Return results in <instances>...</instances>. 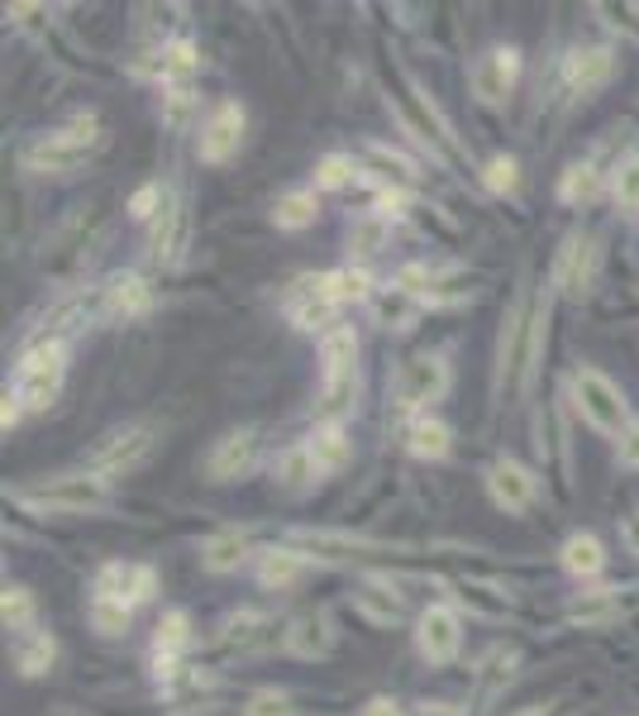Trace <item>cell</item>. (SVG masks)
I'll list each match as a JSON object with an SVG mask.
<instances>
[{
  "instance_id": "6da1fadb",
  "label": "cell",
  "mask_w": 639,
  "mask_h": 716,
  "mask_svg": "<svg viewBox=\"0 0 639 716\" xmlns=\"http://www.w3.org/2000/svg\"><path fill=\"white\" fill-rule=\"evenodd\" d=\"M101 143H105V135L95 129V119L81 115V119H72L67 129H57V135H43L39 143H29V149H24V167H29V172H43V177L77 172Z\"/></svg>"
},
{
  "instance_id": "7a4b0ae2",
  "label": "cell",
  "mask_w": 639,
  "mask_h": 716,
  "mask_svg": "<svg viewBox=\"0 0 639 716\" xmlns=\"http://www.w3.org/2000/svg\"><path fill=\"white\" fill-rule=\"evenodd\" d=\"M573 406L601 435H625L630 430V406H625L621 387L606 373H597V368H577L573 373Z\"/></svg>"
},
{
  "instance_id": "3957f363",
  "label": "cell",
  "mask_w": 639,
  "mask_h": 716,
  "mask_svg": "<svg viewBox=\"0 0 639 716\" xmlns=\"http://www.w3.org/2000/svg\"><path fill=\"white\" fill-rule=\"evenodd\" d=\"M63 378H67V344L63 340H48L39 349L24 354L20 373H15V397L24 411H43V406L57 401L63 392Z\"/></svg>"
},
{
  "instance_id": "277c9868",
  "label": "cell",
  "mask_w": 639,
  "mask_h": 716,
  "mask_svg": "<svg viewBox=\"0 0 639 716\" xmlns=\"http://www.w3.org/2000/svg\"><path fill=\"white\" fill-rule=\"evenodd\" d=\"M29 507H48V511H101L111 493H105V477L101 473H53L34 487H20L15 493Z\"/></svg>"
},
{
  "instance_id": "5b68a950",
  "label": "cell",
  "mask_w": 639,
  "mask_h": 716,
  "mask_svg": "<svg viewBox=\"0 0 639 716\" xmlns=\"http://www.w3.org/2000/svg\"><path fill=\"white\" fill-rule=\"evenodd\" d=\"M153 449H158V430L149 421L119 425L87 449V469L91 473H129V469H139V463H149Z\"/></svg>"
},
{
  "instance_id": "8992f818",
  "label": "cell",
  "mask_w": 639,
  "mask_h": 716,
  "mask_svg": "<svg viewBox=\"0 0 639 716\" xmlns=\"http://www.w3.org/2000/svg\"><path fill=\"white\" fill-rule=\"evenodd\" d=\"M334 310H340V292H334V272H316V278H296L286 292V316L296 330H334Z\"/></svg>"
},
{
  "instance_id": "52a82bcc",
  "label": "cell",
  "mask_w": 639,
  "mask_h": 716,
  "mask_svg": "<svg viewBox=\"0 0 639 716\" xmlns=\"http://www.w3.org/2000/svg\"><path fill=\"white\" fill-rule=\"evenodd\" d=\"M449 392V363H444V354H416L411 363L401 368V378H396V401L406 406V411H420L425 415V406H434Z\"/></svg>"
},
{
  "instance_id": "ba28073f",
  "label": "cell",
  "mask_w": 639,
  "mask_h": 716,
  "mask_svg": "<svg viewBox=\"0 0 639 716\" xmlns=\"http://www.w3.org/2000/svg\"><path fill=\"white\" fill-rule=\"evenodd\" d=\"M244 125H248L244 105H239V101H220L206 115V125H201L196 158L201 163H229L239 153V143H244Z\"/></svg>"
},
{
  "instance_id": "9c48e42d",
  "label": "cell",
  "mask_w": 639,
  "mask_h": 716,
  "mask_svg": "<svg viewBox=\"0 0 639 716\" xmlns=\"http://www.w3.org/2000/svg\"><path fill=\"white\" fill-rule=\"evenodd\" d=\"M458 644H463V621H458V612L449 602H434L420 612L416 621V650L420 660L430 664H449L458 654Z\"/></svg>"
},
{
  "instance_id": "30bf717a",
  "label": "cell",
  "mask_w": 639,
  "mask_h": 716,
  "mask_svg": "<svg viewBox=\"0 0 639 716\" xmlns=\"http://www.w3.org/2000/svg\"><path fill=\"white\" fill-rule=\"evenodd\" d=\"M468 77H473L477 101L501 105L506 95L515 91V81H521V53H515V48H491V53H482V57H477Z\"/></svg>"
},
{
  "instance_id": "8fae6325",
  "label": "cell",
  "mask_w": 639,
  "mask_h": 716,
  "mask_svg": "<svg viewBox=\"0 0 639 716\" xmlns=\"http://www.w3.org/2000/svg\"><path fill=\"white\" fill-rule=\"evenodd\" d=\"M153 592H158V573L149 564H105L101 578H95V597H111V602L129 606V612L139 602H149Z\"/></svg>"
},
{
  "instance_id": "7c38bea8",
  "label": "cell",
  "mask_w": 639,
  "mask_h": 716,
  "mask_svg": "<svg viewBox=\"0 0 639 716\" xmlns=\"http://www.w3.org/2000/svg\"><path fill=\"white\" fill-rule=\"evenodd\" d=\"M253 459H258V435L253 430H229V435L215 439L206 473L210 483H234V477H244L253 469Z\"/></svg>"
},
{
  "instance_id": "4fadbf2b",
  "label": "cell",
  "mask_w": 639,
  "mask_h": 716,
  "mask_svg": "<svg viewBox=\"0 0 639 716\" xmlns=\"http://www.w3.org/2000/svg\"><path fill=\"white\" fill-rule=\"evenodd\" d=\"M487 493L506 516H521V511H529V501H535V473L521 469L515 459H501L487 469Z\"/></svg>"
},
{
  "instance_id": "5bb4252c",
  "label": "cell",
  "mask_w": 639,
  "mask_h": 716,
  "mask_svg": "<svg viewBox=\"0 0 639 716\" xmlns=\"http://www.w3.org/2000/svg\"><path fill=\"white\" fill-rule=\"evenodd\" d=\"M616 77V53L611 48H573L568 63H563V81L573 95H592Z\"/></svg>"
},
{
  "instance_id": "9a60e30c",
  "label": "cell",
  "mask_w": 639,
  "mask_h": 716,
  "mask_svg": "<svg viewBox=\"0 0 639 716\" xmlns=\"http://www.w3.org/2000/svg\"><path fill=\"white\" fill-rule=\"evenodd\" d=\"M286 654H296V660H324V654L334 650V626L324 612H301L292 626H286Z\"/></svg>"
},
{
  "instance_id": "2e32d148",
  "label": "cell",
  "mask_w": 639,
  "mask_h": 716,
  "mask_svg": "<svg viewBox=\"0 0 639 716\" xmlns=\"http://www.w3.org/2000/svg\"><path fill=\"white\" fill-rule=\"evenodd\" d=\"M592 263H597V248L583 234H568L559 248V263H553V286H563L568 296H583L587 278H592Z\"/></svg>"
},
{
  "instance_id": "e0dca14e",
  "label": "cell",
  "mask_w": 639,
  "mask_h": 716,
  "mask_svg": "<svg viewBox=\"0 0 639 716\" xmlns=\"http://www.w3.org/2000/svg\"><path fill=\"white\" fill-rule=\"evenodd\" d=\"M354 606L372 621V626H392V621H401V612H406V597L396 592L387 578H363L354 592Z\"/></svg>"
},
{
  "instance_id": "ac0fdd59",
  "label": "cell",
  "mask_w": 639,
  "mask_h": 716,
  "mask_svg": "<svg viewBox=\"0 0 639 716\" xmlns=\"http://www.w3.org/2000/svg\"><path fill=\"white\" fill-rule=\"evenodd\" d=\"M191 644V621L187 612H167L158 621V636H153V668H158V678H172L177 674V654H182Z\"/></svg>"
},
{
  "instance_id": "d6986e66",
  "label": "cell",
  "mask_w": 639,
  "mask_h": 716,
  "mask_svg": "<svg viewBox=\"0 0 639 716\" xmlns=\"http://www.w3.org/2000/svg\"><path fill=\"white\" fill-rule=\"evenodd\" d=\"M559 564L568 568L573 578H597V573L606 568V545H601L592 530H577V535H568V540H563Z\"/></svg>"
},
{
  "instance_id": "ffe728a7",
  "label": "cell",
  "mask_w": 639,
  "mask_h": 716,
  "mask_svg": "<svg viewBox=\"0 0 639 716\" xmlns=\"http://www.w3.org/2000/svg\"><path fill=\"white\" fill-rule=\"evenodd\" d=\"M354 358H358V334L348 325H334V330L320 334V373H324V382L354 373Z\"/></svg>"
},
{
  "instance_id": "44dd1931",
  "label": "cell",
  "mask_w": 639,
  "mask_h": 716,
  "mask_svg": "<svg viewBox=\"0 0 639 716\" xmlns=\"http://www.w3.org/2000/svg\"><path fill=\"white\" fill-rule=\"evenodd\" d=\"M306 573V554L301 549H292V545H272V549H263L258 554V583L263 588H292V583Z\"/></svg>"
},
{
  "instance_id": "7402d4cb",
  "label": "cell",
  "mask_w": 639,
  "mask_h": 716,
  "mask_svg": "<svg viewBox=\"0 0 639 716\" xmlns=\"http://www.w3.org/2000/svg\"><path fill=\"white\" fill-rule=\"evenodd\" d=\"M153 306V292H149V282L143 278H115L111 286H105V316L111 320H139L143 310Z\"/></svg>"
},
{
  "instance_id": "603a6c76",
  "label": "cell",
  "mask_w": 639,
  "mask_h": 716,
  "mask_svg": "<svg viewBox=\"0 0 639 716\" xmlns=\"http://www.w3.org/2000/svg\"><path fill=\"white\" fill-rule=\"evenodd\" d=\"M635 588H601V592H587L577 597V602L568 606L573 621H583V626H597V621H611L621 612H630V606L639 602V597H630Z\"/></svg>"
},
{
  "instance_id": "cb8c5ba5",
  "label": "cell",
  "mask_w": 639,
  "mask_h": 716,
  "mask_svg": "<svg viewBox=\"0 0 639 716\" xmlns=\"http://www.w3.org/2000/svg\"><path fill=\"white\" fill-rule=\"evenodd\" d=\"M225 640L234 644L239 654H253V650H268V644L277 640V626L263 612H234L225 626Z\"/></svg>"
},
{
  "instance_id": "d4e9b609",
  "label": "cell",
  "mask_w": 639,
  "mask_h": 716,
  "mask_svg": "<svg viewBox=\"0 0 639 716\" xmlns=\"http://www.w3.org/2000/svg\"><path fill=\"white\" fill-rule=\"evenodd\" d=\"M449 445H453V435L439 415H416V421L406 425V449H411L416 459H444Z\"/></svg>"
},
{
  "instance_id": "484cf974",
  "label": "cell",
  "mask_w": 639,
  "mask_h": 716,
  "mask_svg": "<svg viewBox=\"0 0 639 716\" xmlns=\"http://www.w3.org/2000/svg\"><path fill=\"white\" fill-rule=\"evenodd\" d=\"M277 483L286 487V493H310V487L320 483V469H316V459H310V449H306V439H301V445H292L282 453V459H277Z\"/></svg>"
},
{
  "instance_id": "4316f807",
  "label": "cell",
  "mask_w": 639,
  "mask_h": 716,
  "mask_svg": "<svg viewBox=\"0 0 639 716\" xmlns=\"http://www.w3.org/2000/svg\"><path fill=\"white\" fill-rule=\"evenodd\" d=\"M306 449H310V459H316V469H320V477L324 473H340L344 463H348V435H344V425H320L316 435L306 439Z\"/></svg>"
},
{
  "instance_id": "83f0119b",
  "label": "cell",
  "mask_w": 639,
  "mask_h": 716,
  "mask_svg": "<svg viewBox=\"0 0 639 716\" xmlns=\"http://www.w3.org/2000/svg\"><path fill=\"white\" fill-rule=\"evenodd\" d=\"M244 559H248V545H244V535L239 530H220V535H210V540L201 545V564H206L210 573H234Z\"/></svg>"
},
{
  "instance_id": "f1b7e54d",
  "label": "cell",
  "mask_w": 639,
  "mask_h": 716,
  "mask_svg": "<svg viewBox=\"0 0 639 716\" xmlns=\"http://www.w3.org/2000/svg\"><path fill=\"white\" fill-rule=\"evenodd\" d=\"M57 660V640L48 636V630H29V636H20V650H15V664L24 678H43L48 668Z\"/></svg>"
},
{
  "instance_id": "f546056e",
  "label": "cell",
  "mask_w": 639,
  "mask_h": 716,
  "mask_svg": "<svg viewBox=\"0 0 639 716\" xmlns=\"http://www.w3.org/2000/svg\"><path fill=\"white\" fill-rule=\"evenodd\" d=\"M196 67H201V57H196V48H191L187 39L167 43L158 53V81H163V87H191Z\"/></svg>"
},
{
  "instance_id": "4dcf8cb0",
  "label": "cell",
  "mask_w": 639,
  "mask_h": 716,
  "mask_svg": "<svg viewBox=\"0 0 639 716\" xmlns=\"http://www.w3.org/2000/svg\"><path fill=\"white\" fill-rule=\"evenodd\" d=\"M316 215H320L316 191H286V196L272 206L277 230H306V225H316Z\"/></svg>"
},
{
  "instance_id": "1f68e13d",
  "label": "cell",
  "mask_w": 639,
  "mask_h": 716,
  "mask_svg": "<svg viewBox=\"0 0 639 716\" xmlns=\"http://www.w3.org/2000/svg\"><path fill=\"white\" fill-rule=\"evenodd\" d=\"M559 196L568 201V206H587V201H597L601 196L597 163H573L568 172H563V182H559Z\"/></svg>"
},
{
  "instance_id": "d6a6232c",
  "label": "cell",
  "mask_w": 639,
  "mask_h": 716,
  "mask_svg": "<svg viewBox=\"0 0 639 716\" xmlns=\"http://www.w3.org/2000/svg\"><path fill=\"white\" fill-rule=\"evenodd\" d=\"M458 602L468 606V612H477V616H491V621H501L506 612H511V597L497 592V588H487V583H458Z\"/></svg>"
},
{
  "instance_id": "836d02e7",
  "label": "cell",
  "mask_w": 639,
  "mask_h": 716,
  "mask_svg": "<svg viewBox=\"0 0 639 716\" xmlns=\"http://www.w3.org/2000/svg\"><path fill=\"white\" fill-rule=\"evenodd\" d=\"M354 392H358L354 373H348V378H334V382H324V392H320V401H316V415H320L324 425H340V415L354 411Z\"/></svg>"
},
{
  "instance_id": "e575fe53",
  "label": "cell",
  "mask_w": 639,
  "mask_h": 716,
  "mask_svg": "<svg viewBox=\"0 0 639 716\" xmlns=\"http://www.w3.org/2000/svg\"><path fill=\"white\" fill-rule=\"evenodd\" d=\"M0 616H5V630H15V636H29V630H34V616H39V606H34V592H29V588H5V597H0Z\"/></svg>"
},
{
  "instance_id": "d590c367",
  "label": "cell",
  "mask_w": 639,
  "mask_h": 716,
  "mask_svg": "<svg viewBox=\"0 0 639 716\" xmlns=\"http://www.w3.org/2000/svg\"><path fill=\"white\" fill-rule=\"evenodd\" d=\"M177 220H182V210H177V196L167 191L163 210L149 220V254H153V258H163V248L177 244Z\"/></svg>"
},
{
  "instance_id": "8d00e7d4",
  "label": "cell",
  "mask_w": 639,
  "mask_h": 716,
  "mask_svg": "<svg viewBox=\"0 0 639 716\" xmlns=\"http://www.w3.org/2000/svg\"><path fill=\"white\" fill-rule=\"evenodd\" d=\"M387 234H392V215H382V210H372L363 215V220L354 225V254H378L382 244H387Z\"/></svg>"
},
{
  "instance_id": "74e56055",
  "label": "cell",
  "mask_w": 639,
  "mask_h": 716,
  "mask_svg": "<svg viewBox=\"0 0 639 716\" xmlns=\"http://www.w3.org/2000/svg\"><path fill=\"white\" fill-rule=\"evenodd\" d=\"M91 626L95 630H101V636H125V630H129V616H135V612H129V606H119V602H111V597H91Z\"/></svg>"
},
{
  "instance_id": "f35d334b",
  "label": "cell",
  "mask_w": 639,
  "mask_h": 716,
  "mask_svg": "<svg viewBox=\"0 0 639 716\" xmlns=\"http://www.w3.org/2000/svg\"><path fill=\"white\" fill-rule=\"evenodd\" d=\"M191 111H196V95H191V87H163V125L182 129Z\"/></svg>"
},
{
  "instance_id": "ab89813d",
  "label": "cell",
  "mask_w": 639,
  "mask_h": 716,
  "mask_svg": "<svg viewBox=\"0 0 639 716\" xmlns=\"http://www.w3.org/2000/svg\"><path fill=\"white\" fill-rule=\"evenodd\" d=\"M482 182L497 191V196H511L515 182H521V172H515V158H506V153L487 158V167H482Z\"/></svg>"
},
{
  "instance_id": "60d3db41",
  "label": "cell",
  "mask_w": 639,
  "mask_h": 716,
  "mask_svg": "<svg viewBox=\"0 0 639 716\" xmlns=\"http://www.w3.org/2000/svg\"><path fill=\"white\" fill-rule=\"evenodd\" d=\"M354 172H358V167L348 163L344 153H330V158H320V167H316V182H320L324 191H340V187L354 182Z\"/></svg>"
},
{
  "instance_id": "b9f144b4",
  "label": "cell",
  "mask_w": 639,
  "mask_h": 716,
  "mask_svg": "<svg viewBox=\"0 0 639 716\" xmlns=\"http://www.w3.org/2000/svg\"><path fill=\"white\" fill-rule=\"evenodd\" d=\"M244 716H296V707H292V698H286V692L263 688V692H253V698H248Z\"/></svg>"
},
{
  "instance_id": "7bdbcfd3",
  "label": "cell",
  "mask_w": 639,
  "mask_h": 716,
  "mask_svg": "<svg viewBox=\"0 0 639 716\" xmlns=\"http://www.w3.org/2000/svg\"><path fill=\"white\" fill-rule=\"evenodd\" d=\"M611 196H616L621 206H635V210H639V158H630V163H621V167H616Z\"/></svg>"
},
{
  "instance_id": "ee69618b",
  "label": "cell",
  "mask_w": 639,
  "mask_h": 716,
  "mask_svg": "<svg viewBox=\"0 0 639 716\" xmlns=\"http://www.w3.org/2000/svg\"><path fill=\"white\" fill-rule=\"evenodd\" d=\"M368 158L378 163L387 177H416V163H411V158H401V153H392V149H382V143H372Z\"/></svg>"
},
{
  "instance_id": "f6af8a7d",
  "label": "cell",
  "mask_w": 639,
  "mask_h": 716,
  "mask_svg": "<svg viewBox=\"0 0 639 716\" xmlns=\"http://www.w3.org/2000/svg\"><path fill=\"white\" fill-rule=\"evenodd\" d=\"M163 201H167L163 187H143V191H135V201H129V215H135V220H153V215L163 210Z\"/></svg>"
},
{
  "instance_id": "bcb514c9",
  "label": "cell",
  "mask_w": 639,
  "mask_h": 716,
  "mask_svg": "<svg viewBox=\"0 0 639 716\" xmlns=\"http://www.w3.org/2000/svg\"><path fill=\"white\" fill-rule=\"evenodd\" d=\"M334 292H340V302H354V296H368V272H358V268L334 272Z\"/></svg>"
},
{
  "instance_id": "7dc6e473",
  "label": "cell",
  "mask_w": 639,
  "mask_h": 716,
  "mask_svg": "<svg viewBox=\"0 0 639 716\" xmlns=\"http://www.w3.org/2000/svg\"><path fill=\"white\" fill-rule=\"evenodd\" d=\"M621 463L625 469H639V421H630V430L621 435Z\"/></svg>"
},
{
  "instance_id": "c3c4849f",
  "label": "cell",
  "mask_w": 639,
  "mask_h": 716,
  "mask_svg": "<svg viewBox=\"0 0 639 716\" xmlns=\"http://www.w3.org/2000/svg\"><path fill=\"white\" fill-rule=\"evenodd\" d=\"M363 716H401V707H396L392 698H372L368 707H363Z\"/></svg>"
},
{
  "instance_id": "681fc988",
  "label": "cell",
  "mask_w": 639,
  "mask_h": 716,
  "mask_svg": "<svg viewBox=\"0 0 639 716\" xmlns=\"http://www.w3.org/2000/svg\"><path fill=\"white\" fill-rule=\"evenodd\" d=\"M416 716H463V712H458L453 702H425V707H420Z\"/></svg>"
},
{
  "instance_id": "f907efd6",
  "label": "cell",
  "mask_w": 639,
  "mask_h": 716,
  "mask_svg": "<svg viewBox=\"0 0 639 716\" xmlns=\"http://www.w3.org/2000/svg\"><path fill=\"white\" fill-rule=\"evenodd\" d=\"M625 545H630V554H639V511L625 521Z\"/></svg>"
},
{
  "instance_id": "816d5d0a",
  "label": "cell",
  "mask_w": 639,
  "mask_h": 716,
  "mask_svg": "<svg viewBox=\"0 0 639 716\" xmlns=\"http://www.w3.org/2000/svg\"><path fill=\"white\" fill-rule=\"evenodd\" d=\"M515 716H563V707H559V702H539V707H525Z\"/></svg>"
}]
</instances>
